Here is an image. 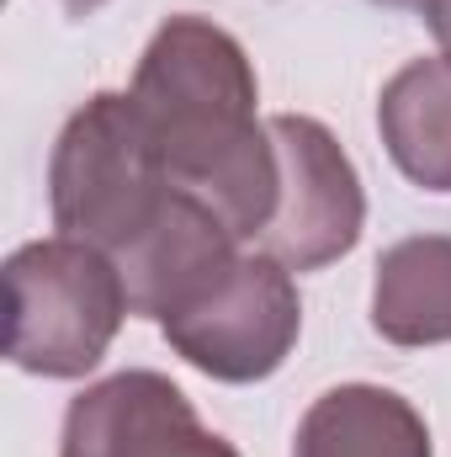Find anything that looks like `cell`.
<instances>
[{"label":"cell","instance_id":"obj_1","mask_svg":"<svg viewBox=\"0 0 451 457\" xmlns=\"http://www.w3.org/2000/svg\"><path fill=\"white\" fill-rule=\"evenodd\" d=\"M127 96L170 181L202 197L239 245H260L276 213V144L271 122L255 112L260 86L244 43L218 21L181 11L149 37Z\"/></svg>","mask_w":451,"mask_h":457},{"label":"cell","instance_id":"obj_2","mask_svg":"<svg viewBox=\"0 0 451 457\" xmlns=\"http://www.w3.org/2000/svg\"><path fill=\"white\" fill-rule=\"evenodd\" d=\"M176 192L181 187L170 181L127 91H96L59 128L48 160V208L59 234L86 239L117 261L160 224Z\"/></svg>","mask_w":451,"mask_h":457},{"label":"cell","instance_id":"obj_3","mask_svg":"<svg viewBox=\"0 0 451 457\" xmlns=\"http://www.w3.org/2000/svg\"><path fill=\"white\" fill-rule=\"evenodd\" d=\"M133 314L107 250L53 234L5 261V361L32 378H86Z\"/></svg>","mask_w":451,"mask_h":457},{"label":"cell","instance_id":"obj_4","mask_svg":"<svg viewBox=\"0 0 451 457\" xmlns=\"http://www.w3.org/2000/svg\"><path fill=\"white\" fill-rule=\"evenodd\" d=\"M160 336L213 383H260L292 356L303 336L298 282L276 255L239 250V261L208 293H197L181 314L160 320Z\"/></svg>","mask_w":451,"mask_h":457},{"label":"cell","instance_id":"obj_5","mask_svg":"<svg viewBox=\"0 0 451 457\" xmlns=\"http://www.w3.org/2000/svg\"><path fill=\"white\" fill-rule=\"evenodd\" d=\"M266 122L276 144V213L260 234V250L287 271H319L350 255L366 228L361 176L319 117L276 112Z\"/></svg>","mask_w":451,"mask_h":457},{"label":"cell","instance_id":"obj_6","mask_svg":"<svg viewBox=\"0 0 451 457\" xmlns=\"http://www.w3.org/2000/svg\"><path fill=\"white\" fill-rule=\"evenodd\" d=\"M59 457H239V447L202 426L165 372L127 367L70 404Z\"/></svg>","mask_w":451,"mask_h":457},{"label":"cell","instance_id":"obj_7","mask_svg":"<svg viewBox=\"0 0 451 457\" xmlns=\"http://www.w3.org/2000/svg\"><path fill=\"white\" fill-rule=\"evenodd\" d=\"M239 261V239L228 224L192 192H176L160 224L149 228L138 245L117 255V271L127 282V303L144 320H170L181 314L197 293H208L228 266Z\"/></svg>","mask_w":451,"mask_h":457},{"label":"cell","instance_id":"obj_8","mask_svg":"<svg viewBox=\"0 0 451 457\" xmlns=\"http://www.w3.org/2000/svg\"><path fill=\"white\" fill-rule=\"evenodd\" d=\"M292 457H436L425 415L382 383L324 388L298 420Z\"/></svg>","mask_w":451,"mask_h":457},{"label":"cell","instance_id":"obj_9","mask_svg":"<svg viewBox=\"0 0 451 457\" xmlns=\"http://www.w3.org/2000/svg\"><path fill=\"white\" fill-rule=\"evenodd\" d=\"M372 330L409 351L451 341V234H409L377 255Z\"/></svg>","mask_w":451,"mask_h":457},{"label":"cell","instance_id":"obj_10","mask_svg":"<svg viewBox=\"0 0 451 457\" xmlns=\"http://www.w3.org/2000/svg\"><path fill=\"white\" fill-rule=\"evenodd\" d=\"M377 133L393 165L425 187L451 192V59H409L377 96Z\"/></svg>","mask_w":451,"mask_h":457},{"label":"cell","instance_id":"obj_11","mask_svg":"<svg viewBox=\"0 0 451 457\" xmlns=\"http://www.w3.org/2000/svg\"><path fill=\"white\" fill-rule=\"evenodd\" d=\"M420 11H425V27L436 32L441 54L451 59V0H420Z\"/></svg>","mask_w":451,"mask_h":457},{"label":"cell","instance_id":"obj_12","mask_svg":"<svg viewBox=\"0 0 451 457\" xmlns=\"http://www.w3.org/2000/svg\"><path fill=\"white\" fill-rule=\"evenodd\" d=\"M102 5H107V0H64L70 16H91V11H102Z\"/></svg>","mask_w":451,"mask_h":457},{"label":"cell","instance_id":"obj_13","mask_svg":"<svg viewBox=\"0 0 451 457\" xmlns=\"http://www.w3.org/2000/svg\"><path fill=\"white\" fill-rule=\"evenodd\" d=\"M372 5H388V11H409V5H420V0H372Z\"/></svg>","mask_w":451,"mask_h":457}]
</instances>
